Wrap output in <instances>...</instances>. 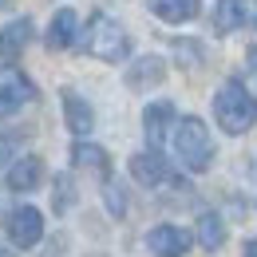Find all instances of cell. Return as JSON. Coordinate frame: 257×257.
Returning a JSON list of instances; mask_svg holds the SVG:
<instances>
[{
  "label": "cell",
  "mask_w": 257,
  "mask_h": 257,
  "mask_svg": "<svg viewBox=\"0 0 257 257\" xmlns=\"http://www.w3.org/2000/svg\"><path fill=\"white\" fill-rule=\"evenodd\" d=\"M249 71H253V79H257V48H249Z\"/></svg>",
  "instance_id": "cell-22"
},
{
  "label": "cell",
  "mask_w": 257,
  "mask_h": 257,
  "mask_svg": "<svg viewBox=\"0 0 257 257\" xmlns=\"http://www.w3.org/2000/svg\"><path fill=\"white\" fill-rule=\"evenodd\" d=\"M174 155L194 174H202L214 162V143H210V131H206L202 119H194V115L178 119V127H174Z\"/></svg>",
  "instance_id": "cell-3"
},
{
  "label": "cell",
  "mask_w": 257,
  "mask_h": 257,
  "mask_svg": "<svg viewBox=\"0 0 257 257\" xmlns=\"http://www.w3.org/2000/svg\"><path fill=\"white\" fill-rule=\"evenodd\" d=\"M64 119L67 127H71V135H91V127H95V111H91V103L83 95H75V91H64Z\"/></svg>",
  "instance_id": "cell-10"
},
{
  "label": "cell",
  "mask_w": 257,
  "mask_h": 257,
  "mask_svg": "<svg viewBox=\"0 0 257 257\" xmlns=\"http://www.w3.org/2000/svg\"><path fill=\"white\" fill-rule=\"evenodd\" d=\"M170 123H174V103H166V99L151 103V107L143 111V131H147L151 151H159L162 143H166V131H170Z\"/></svg>",
  "instance_id": "cell-7"
},
{
  "label": "cell",
  "mask_w": 257,
  "mask_h": 257,
  "mask_svg": "<svg viewBox=\"0 0 257 257\" xmlns=\"http://www.w3.org/2000/svg\"><path fill=\"white\" fill-rule=\"evenodd\" d=\"M75 32H79V16H75V8H60L56 16H52V28H48V48L52 52H64L75 44Z\"/></svg>",
  "instance_id": "cell-11"
},
{
  "label": "cell",
  "mask_w": 257,
  "mask_h": 257,
  "mask_svg": "<svg viewBox=\"0 0 257 257\" xmlns=\"http://www.w3.org/2000/svg\"><path fill=\"white\" fill-rule=\"evenodd\" d=\"M103 202H107L111 218H127V190H123L115 178H107V182H103Z\"/></svg>",
  "instance_id": "cell-18"
},
{
  "label": "cell",
  "mask_w": 257,
  "mask_h": 257,
  "mask_svg": "<svg viewBox=\"0 0 257 257\" xmlns=\"http://www.w3.org/2000/svg\"><path fill=\"white\" fill-rule=\"evenodd\" d=\"M131 178H135L139 186H162V182L170 178V166L162 159V151H143V155H135V159H131Z\"/></svg>",
  "instance_id": "cell-6"
},
{
  "label": "cell",
  "mask_w": 257,
  "mask_h": 257,
  "mask_svg": "<svg viewBox=\"0 0 257 257\" xmlns=\"http://www.w3.org/2000/svg\"><path fill=\"white\" fill-rule=\"evenodd\" d=\"M147 245H151V253H155V257H186V249H190V233H186L182 225L162 222V225H155V229L147 233Z\"/></svg>",
  "instance_id": "cell-5"
},
{
  "label": "cell",
  "mask_w": 257,
  "mask_h": 257,
  "mask_svg": "<svg viewBox=\"0 0 257 257\" xmlns=\"http://www.w3.org/2000/svg\"><path fill=\"white\" fill-rule=\"evenodd\" d=\"M245 24V0H218L214 4V32L229 36Z\"/></svg>",
  "instance_id": "cell-15"
},
{
  "label": "cell",
  "mask_w": 257,
  "mask_h": 257,
  "mask_svg": "<svg viewBox=\"0 0 257 257\" xmlns=\"http://www.w3.org/2000/svg\"><path fill=\"white\" fill-rule=\"evenodd\" d=\"M174 52H178V64H202V44L194 40H174Z\"/></svg>",
  "instance_id": "cell-20"
},
{
  "label": "cell",
  "mask_w": 257,
  "mask_h": 257,
  "mask_svg": "<svg viewBox=\"0 0 257 257\" xmlns=\"http://www.w3.org/2000/svg\"><path fill=\"white\" fill-rule=\"evenodd\" d=\"M4 4H8V0H0V8H4Z\"/></svg>",
  "instance_id": "cell-25"
},
{
  "label": "cell",
  "mask_w": 257,
  "mask_h": 257,
  "mask_svg": "<svg viewBox=\"0 0 257 257\" xmlns=\"http://www.w3.org/2000/svg\"><path fill=\"white\" fill-rule=\"evenodd\" d=\"M71 162H75L79 170H95L103 178H111V159H107V151L95 147V143H75V147H71Z\"/></svg>",
  "instance_id": "cell-14"
},
{
  "label": "cell",
  "mask_w": 257,
  "mask_h": 257,
  "mask_svg": "<svg viewBox=\"0 0 257 257\" xmlns=\"http://www.w3.org/2000/svg\"><path fill=\"white\" fill-rule=\"evenodd\" d=\"M0 166H4V151H0Z\"/></svg>",
  "instance_id": "cell-23"
},
{
  "label": "cell",
  "mask_w": 257,
  "mask_h": 257,
  "mask_svg": "<svg viewBox=\"0 0 257 257\" xmlns=\"http://www.w3.org/2000/svg\"><path fill=\"white\" fill-rule=\"evenodd\" d=\"M198 245L210 249V253H218L225 245V222L214 214V210H206V214L198 218Z\"/></svg>",
  "instance_id": "cell-17"
},
{
  "label": "cell",
  "mask_w": 257,
  "mask_h": 257,
  "mask_svg": "<svg viewBox=\"0 0 257 257\" xmlns=\"http://www.w3.org/2000/svg\"><path fill=\"white\" fill-rule=\"evenodd\" d=\"M52 206H56V214H67V210L75 206V182H71V174H60V178H56Z\"/></svg>",
  "instance_id": "cell-19"
},
{
  "label": "cell",
  "mask_w": 257,
  "mask_h": 257,
  "mask_svg": "<svg viewBox=\"0 0 257 257\" xmlns=\"http://www.w3.org/2000/svg\"><path fill=\"white\" fill-rule=\"evenodd\" d=\"M151 8H155V16L166 20V24H186V20H194V16L202 12L198 0H151Z\"/></svg>",
  "instance_id": "cell-16"
},
{
  "label": "cell",
  "mask_w": 257,
  "mask_h": 257,
  "mask_svg": "<svg viewBox=\"0 0 257 257\" xmlns=\"http://www.w3.org/2000/svg\"><path fill=\"white\" fill-rule=\"evenodd\" d=\"M241 257H257V237H253V241H245V253H241Z\"/></svg>",
  "instance_id": "cell-21"
},
{
  "label": "cell",
  "mask_w": 257,
  "mask_h": 257,
  "mask_svg": "<svg viewBox=\"0 0 257 257\" xmlns=\"http://www.w3.org/2000/svg\"><path fill=\"white\" fill-rule=\"evenodd\" d=\"M166 79V60L162 56H139L127 71V87L131 91H147V87H159Z\"/></svg>",
  "instance_id": "cell-8"
},
{
  "label": "cell",
  "mask_w": 257,
  "mask_h": 257,
  "mask_svg": "<svg viewBox=\"0 0 257 257\" xmlns=\"http://www.w3.org/2000/svg\"><path fill=\"white\" fill-rule=\"evenodd\" d=\"M0 257H12V253H4V249H0Z\"/></svg>",
  "instance_id": "cell-24"
},
{
  "label": "cell",
  "mask_w": 257,
  "mask_h": 257,
  "mask_svg": "<svg viewBox=\"0 0 257 257\" xmlns=\"http://www.w3.org/2000/svg\"><path fill=\"white\" fill-rule=\"evenodd\" d=\"M36 99V87L28 75H12L8 83H0V119H8V115H16L24 103H32Z\"/></svg>",
  "instance_id": "cell-9"
},
{
  "label": "cell",
  "mask_w": 257,
  "mask_h": 257,
  "mask_svg": "<svg viewBox=\"0 0 257 257\" xmlns=\"http://www.w3.org/2000/svg\"><path fill=\"white\" fill-rule=\"evenodd\" d=\"M40 237H44V214L36 206H16L8 214V241L16 249H32Z\"/></svg>",
  "instance_id": "cell-4"
},
{
  "label": "cell",
  "mask_w": 257,
  "mask_h": 257,
  "mask_svg": "<svg viewBox=\"0 0 257 257\" xmlns=\"http://www.w3.org/2000/svg\"><path fill=\"white\" fill-rule=\"evenodd\" d=\"M32 20L28 16H20V20H12V24H4L0 28V56L4 60H16L24 48H28V40H32Z\"/></svg>",
  "instance_id": "cell-12"
},
{
  "label": "cell",
  "mask_w": 257,
  "mask_h": 257,
  "mask_svg": "<svg viewBox=\"0 0 257 257\" xmlns=\"http://www.w3.org/2000/svg\"><path fill=\"white\" fill-rule=\"evenodd\" d=\"M214 119L225 135H245L257 123V99L245 91V83L225 79L214 95Z\"/></svg>",
  "instance_id": "cell-1"
},
{
  "label": "cell",
  "mask_w": 257,
  "mask_h": 257,
  "mask_svg": "<svg viewBox=\"0 0 257 257\" xmlns=\"http://www.w3.org/2000/svg\"><path fill=\"white\" fill-rule=\"evenodd\" d=\"M40 182H44V162L36 159V155H28V159H20V162H12V170H8V186H12V190L28 194V190H36Z\"/></svg>",
  "instance_id": "cell-13"
},
{
  "label": "cell",
  "mask_w": 257,
  "mask_h": 257,
  "mask_svg": "<svg viewBox=\"0 0 257 257\" xmlns=\"http://www.w3.org/2000/svg\"><path fill=\"white\" fill-rule=\"evenodd\" d=\"M83 52H91L103 64H119V60L131 56V36L119 20L95 12V16L87 20V28H83Z\"/></svg>",
  "instance_id": "cell-2"
}]
</instances>
